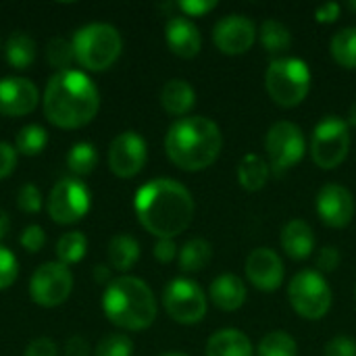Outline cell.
<instances>
[{
  "mask_svg": "<svg viewBox=\"0 0 356 356\" xmlns=\"http://www.w3.org/2000/svg\"><path fill=\"white\" fill-rule=\"evenodd\" d=\"M100 108V94L94 81L77 69L54 73L44 88V117L60 129H79L94 121Z\"/></svg>",
  "mask_w": 356,
  "mask_h": 356,
  "instance_id": "cell-2",
  "label": "cell"
},
{
  "mask_svg": "<svg viewBox=\"0 0 356 356\" xmlns=\"http://www.w3.org/2000/svg\"><path fill=\"white\" fill-rule=\"evenodd\" d=\"M177 8L184 13V17H204L217 8V2L215 0H181L177 2Z\"/></svg>",
  "mask_w": 356,
  "mask_h": 356,
  "instance_id": "cell-40",
  "label": "cell"
},
{
  "mask_svg": "<svg viewBox=\"0 0 356 356\" xmlns=\"http://www.w3.org/2000/svg\"><path fill=\"white\" fill-rule=\"evenodd\" d=\"M177 259H179V269L184 273H198L211 263L213 246L202 238H194V240H190V242H186L181 246Z\"/></svg>",
  "mask_w": 356,
  "mask_h": 356,
  "instance_id": "cell-26",
  "label": "cell"
},
{
  "mask_svg": "<svg viewBox=\"0 0 356 356\" xmlns=\"http://www.w3.org/2000/svg\"><path fill=\"white\" fill-rule=\"evenodd\" d=\"M161 356H188V355H184V353H165V355H161Z\"/></svg>",
  "mask_w": 356,
  "mask_h": 356,
  "instance_id": "cell-50",
  "label": "cell"
},
{
  "mask_svg": "<svg viewBox=\"0 0 356 356\" xmlns=\"http://www.w3.org/2000/svg\"><path fill=\"white\" fill-rule=\"evenodd\" d=\"M257 356H298V344L288 332L275 330L261 338Z\"/></svg>",
  "mask_w": 356,
  "mask_h": 356,
  "instance_id": "cell-30",
  "label": "cell"
},
{
  "mask_svg": "<svg viewBox=\"0 0 356 356\" xmlns=\"http://www.w3.org/2000/svg\"><path fill=\"white\" fill-rule=\"evenodd\" d=\"M134 355V342L125 334H111L98 342L94 348V356H131Z\"/></svg>",
  "mask_w": 356,
  "mask_h": 356,
  "instance_id": "cell-34",
  "label": "cell"
},
{
  "mask_svg": "<svg viewBox=\"0 0 356 356\" xmlns=\"http://www.w3.org/2000/svg\"><path fill=\"white\" fill-rule=\"evenodd\" d=\"M348 8H350L353 13H356V0H350V2H348Z\"/></svg>",
  "mask_w": 356,
  "mask_h": 356,
  "instance_id": "cell-49",
  "label": "cell"
},
{
  "mask_svg": "<svg viewBox=\"0 0 356 356\" xmlns=\"http://www.w3.org/2000/svg\"><path fill=\"white\" fill-rule=\"evenodd\" d=\"M17 167V150L8 142H0V179L8 177Z\"/></svg>",
  "mask_w": 356,
  "mask_h": 356,
  "instance_id": "cell-42",
  "label": "cell"
},
{
  "mask_svg": "<svg viewBox=\"0 0 356 356\" xmlns=\"http://www.w3.org/2000/svg\"><path fill=\"white\" fill-rule=\"evenodd\" d=\"M8 229H10V219H8V215L0 209V240L6 238Z\"/></svg>",
  "mask_w": 356,
  "mask_h": 356,
  "instance_id": "cell-47",
  "label": "cell"
},
{
  "mask_svg": "<svg viewBox=\"0 0 356 356\" xmlns=\"http://www.w3.org/2000/svg\"><path fill=\"white\" fill-rule=\"evenodd\" d=\"M146 159L148 146L138 131H123L108 144V169L121 179L136 177L144 169Z\"/></svg>",
  "mask_w": 356,
  "mask_h": 356,
  "instance_id": "cell-13",
  "label": "cell"
},
{
  "mask_svg": "<svg viewBox=\"0 0 356 356\" xmlns=\"http://www.w3.org/2000/svg\"><path fill=\"white\" fill-rule=\"evenodd\" d=\"M165 40L169 50L179 58H194L202 48V35L196 23L188 17H171L165 25Z\"/></svg>",
  "mask_w": 356,
  "mask_h": 356,
  "instance_id": "cell-18",
  "label": "cell"
},
{
  "mask_svg": "<svg viewBox=\"0 0 356 356\" xmlns=\"http://www.w3.org/2000/svg\"><path fill=\"white\" fill-rule=\"evenodd\" d=\"M75 60L88 71H106L117 63L123 50L121 33L111 23H88L71 40Z\"/></svg>",
  "mask_w": 356,
  "mask_h": 356,
  "instance_id": "cell-5",
  "label": "cell"
},
{
  "mask_svg": "<svg viewBox=\"0 0 356 356\" xmlns=\"http://www.w3.org/2000/svg\"><path fill=\"white\" fill-rule=\"evenodd\" d=\"M4 56L13 69H19V71L29 69L31 63L35 60V42L25 31H15L6 40Z\"/></svg>",
  "mask_w": 356,
  "mask_h": 356,
  "instance_id": "cell-25",
  "label": "cell"
},
{
  "mask_svg": "<svg viewBox=\"0 0 356 356\" xmlns=\"http://www.w3.org/2000/svg\"><path fill=\"white\" fill-rule=\"evenodd\" d=\"M140 225L161 238L184 234L194 219V198L190 190L171 177H156L144 184L134 198Z\"/></svg>",
  "mask_w": 356,
  "mask_h": 356,
  "instance_id": "cell-1",
  "label": "cell"
},
{
  "mask_svg": "<svg viewBox=\"0 0 356 356\" xmlns=\"http://www.w3.org/2000/svg\"><path fill=\"white\" fill-rule=\"evenodd\" d=\"M334 60L344 69H356V27L340 29L330 44Z\"/></svg>",
  "mask_w": 356,
  "mask_h": 356,
  "instance_id": "cell-28",
  "label": "cell"
},
{
  "mask_svg": "<svg viewBox=\"0 0 356 356\" xmlns=\"http://www.w3.org/2000/svg\"><path fill=\"white\" fill-rule=\"evenodd\" d=\"M356 204L348 188L342 184H325L317 194V215L319 219L334 229L350 225L355 217Z\"/></svg>",
  "mask_w": 356,
  "mask_h": 356,
  "instance_id": "cell-15",
  "label": "cell"
},
{
  "mask_svg": "<svg viewBox=\"0 0 356 356\" xmlns=\"http://www.w3.org/2000/svg\"><path fill=\"white\" fill-rule=\"evenodd\" d=\"M102 311L113 325L125 332H142L154 323L159 307L154 292L144 280L121 275L106 286Z\"/></svg>",
  "mask_w": 356,
  "mask_h": 356,
  "instance_id": "cell-4",
  "label": "cell"
},
{
  "mask_svg": "<svg viewBox=\"0 0 356 356\" xmlns=\"http://www.w3.org/2000/svg\"><path fill=\"white\" fill-rule=\"evenodd\" d=\"M280 242H282V248L284 252L294 259V261H305L313 254L315 250V234H313V227L302 221V219H292L284 225L282 229V236H280Z\"/></svg>",
  "mask_w": 356,
  "mask_h": 356,
  "instance_id": "cell-20",
  "label": "cell"
},
{
  "mask_svg": "<svg viewBox=\"0 0 356 356\" xmlns=\"http://www.w3.org/2000/svg\"><path fill=\"white\" fill-rule=\"evenodd\" d=\"M90 190L75 177H65L54 184L48 196V215L58 225H73L90 211Z\"/></svg>",
  "mask_w": 356,
  "mask_h": 356,
  "instance_id": "cell-12",
  "label": "cell"
},
{
  "mask_svg": "<svg viewBox=\"0 0 356 356\" xmlns=\"http://www.w3.org/2000/svg\"><path fill=\"white\" fill-rule=\"evenodd\" d=\"M73 292V273L67 265L52 261L40 265L29 280V296L38 307L54 309Z\"/></svg>",
  "mask_w": 356,
  "mask_h": 356,
  "instance_id": "cell-11",
  "label": "cell"
},
{
  "mask_svg": "<svg viewBox=\"0 0 356 356\" xmlns=\"http://www.w3.org/2000/svg\"><path fill=\"white\" fill-rule=\"evenodd\" d=\"M46 60L50 67L58 71H67L71 69V65L75 63V52H73V44L71 40L65 38H52L46 44Z\"/></svg>",
  "mask_w": 356,
  "mask_h": 356,
  "instance_id": "cell-33",
  "label": "cell"
},
{
  "mask_svg": "<svg viewBox=\"0 0 356 356\" xmlns=\"http://www.w3.org/2000/svg\"><path fill=\"white\" fill-rule=\"evenodd\" d=\"M340 10H342V6L338 2H325L315 10V19L319 23H336L340 17Z\"/></svg>",
  "mask_w": 356,
  "mask_h": 356,
  "instance_id": "cell-44",
  "label": "cell"
},
{
  "mask_svg": "<svg viewBox=\"0 0 356 356\" xmlns=\"http://www.w3.org/2000/svg\"><path fill=\"white\" fill-rule=\"evenodd\" d=\"M23 356H58V346L50 338H38L29 342Z\"/></svg>",
  "mask_w": 356,
  "mask_h": 356,
  "instance_id": "cell-43",
  "label": "cell"
},
{
  "mask_svg": "<svg viewBox=\"0 0 356 356\" xmlns=\"http://www.w3.org/2000/svg\"><path fill=\"white\" fill-rule=\"evenodd\" d=\"M21 246L27 250V252H40L46 244V234L40 225H27L23 232H21V238H19Z\"/></svg>",
  "mask_w": 356,
  "mask_h": 356,
  "instance_id": "cell-37",
  "label": "cell"
},
{
  "mask_svg": "<svg viewBox=\"0 0 356 356\" xmlns=\"http://www.w3.org/2000/svg\"><path fill=\"white\" fill-rule=\"evenodd\" d=\"M56 259L63 265H75L79 263L88 252V238L81 232H67L56 242Z\"/></svg>",
  "mask_w": 356,
  "mask_h": 356,
  "instance_id": "cell-29",
  "label": "cell"
},
{
  "mask_svg": "<svg viewBox=\"0 0 356 356\" xmlns=\"http://www.w3.org/2000/svg\"><path fill=\"white\" fill-rule=\"evenodd\" d=\"M42 204H44V198H42V192L38 186L33 184H25L19 194H17V207L27 213V215H35L42 211Z\"/></svg>",
  "mask_w": 356,
  "mask_h": 356,
  "instance_id": "cell-36",
  "label": "cell"
},
{
  "mask_svg": "<svg viewBox=\"0 0 356 356\" xmlns=\"http://www.w3.org/2000/svg\"><path fill=\"white\" fill-rule=\"evenodd\" d=\"M90 350L92 348H90L88 340L81 336H73L65 344V355L67 356H90Z\"/></svg>",
  "mask_w": 356,
  "mask_h": 356,
  "instance_id": "cell-45",
  "label": "cell"
},
{
  "mask_svg": "<svg viewBox=\"0 0 356 356\" xmlns=\"http://www.w3.org/2000/svg\"><path fill=\"white\" fill-rule=\"evenodd\" d=\"M207 356H254L250 338L234 327L215 332L207 342Z\"/></svg>",
  "mask_w": 356,
  "mask_h": 356,
  "instance_id": "cell-21",
  "label": "cell"
},
{
  "mask_svg": "<svg viewBox=\"0 0 356 356\" xmlns=\"http://www.w3.org/2000/svg\"><path fill=\"white\" fill-rule=\"evenodd\" d=\"M46 144H48V131L38 123H29L19 129L15 140V150L21 152L23 156H35L46 148Z\"/></svg>",
  "mask_w": 356,
  "mask_h": 356,
  "instance_id": "cell-32",
  "label": "cell"
},
{
  "mask_svg": "<svg viewBox=\"0 0 356 356\" xmlns=\"http://www.w3.org/2000/svg\"><path fill=\"white\" fill-rule=\"evenodd\" d=\"M246 286L244 282L234 275V273H223V275H217L209 288V298L213 300V305L225 313H234L238 309L244 307L246 302Z\"/></svg>",
  "mask_w": 356,
  "mask_h": 356,
  "instance_id": "cell-19",
  "label": "cell"
},
{
  "mask_svg": "<svg viewBox=\"0 0 356 356\" xmlns=\"http://www.w3.org/2000/svg\"><path fill=\"white\" fill-rule=\"evenodd\" d=\"M152 254H154V259H156L159 263L167 265V263H171V261L179 254V250H177L175 240H171V238H161V240H156Z\"/></svg>",
  "mask_w": 356,
  "mask_h": 356,
  "instance_id": "cell-41",
  "label": "cell"
},
{
  "mask_svg": "<svg viewBox=\"0 0 356 356\" xmlns=\"http://www.w3.org/2000/svg\"><path fill=\"white\" fill-rule=\"evenodd\" d=\"M161 104L169 115L184 119L196 104V92L186 79H169L161 90Z\"/></svg>",
  "mask_w": 356,
  "mask_h": 356,
  "instance_id": "cell-22",
  "label": "cell"
},
{
  "mask_svg": "<svg viewBox=\"0 0 356 356\" xmlns=\"http://www.w3.org/2000/svg\"><path fill=\"white\" fill-rule=\"evenodd\" d=\"M213 42L223 54H244L257 42V25L246 15H227L213 27Z\"/></svg>",
  "mask_w": 356,
  "mask_h": 356,
  "instance_id": "cell-14",
  "label": "cell"
},
{
  "mask_svg": "<svg viewBox=\"0 0 356 356\" xmlns=\"http://www.w3.org/2000/svg\"><path fill=\"white\" fill-rule=\"evenodd\" d=\"M163 307L175 323L196 325L204 319L209 302L204 290L194 280L175 277L163 290Z\"/></svg>",
  "mask_w": 356,
  "mask_h": 356,
  "instance_id": "cell-9",
  "label": "cell"
},
{
  "mask_svg": "<svg viewBox=\"0 0 356 356\" xmlns=\"http://www.w3.org/2000/svg\"><path fill=\"white\" fill-rule=\"evenodd\" d=\"M265 88L277 106L294 108L309 96L311 69L298 56L273 58L265 73Z\"/></svg>",
  "mask_w": 356,
  "mask_h": 356,
  "instance_id": "cell-6",
  "label": "cell"
},
{
  "mask_svg": "<svg viewBox=\"0 0 356 356\" xmlns=\"http://www.w3.org/2000/svg\"><path fill=\"white\" fill-rule=\"evenodd\" d=\"M246 277L261 292H275L286 280V267L280 254L267 246L254 248L246 259Z\"/></svg>",
  "mask_w": 356,
  "mask_h": 356,
  "instance_id": "cell-16",
  "label": "cell"
},
{
  "mask_svg": "<svg viewBox=\"0 0 356 356\" xmlns=\"http://www.w3.org/2000/svg\"><path fill=\"white\" fill-rule=\"evenodd\" d=\"M288 298L296 315L309 321H319L330 313L334 294L319 271L305 269L292 277L288 286Z\"/></svg>",
  "mask_w": 356,
  "mask_h": 356,
  "instance_id": "cell-7",
  "label": "cell"
},
{
  "mask_svg": "<svg viewBox=\"0 0 356 356\" xmlns=\"http://www.w3.org/2000/svg\"><path fill=\"white\" fill-rule=\"evenodd\" d=\"M269 175H271L269 163L254 152L244 154V159L238 165V181L246 192L263 190L269 181Z\"/></svg>",
  "mask_w": 356,
  "mask_h": 356,
  "instance_id": "cell-24",
  "label": "cell"
},
{
  "mask_svg": "<svg viewBox=\"0 0 356 356\" xmlns=\"http://www.w3.org/2000/svg\"><path fill=\"white\" fill-rule=\"evenodd\" d=\"M267 163L273 173H286L296 167L307 152L302 129L292 121H277L269 127L265 138Z\"/></svg>",
  "mask_w": 356,
  "mask_h": 356,
  "instance_id": "cell-10",
  "label": "cell"
},
{
  "mask_svg": "<svg viewBox=\"0 0 356 356\" xmlns=\"http://www.w3.org/2000/svg\"><path fill=\"white\" fill-rule=\"evenodd\" d=\"M342 263V254L336 246H323L317 254V269L319 273H332L340 267Z\"/></svg>",
  "mask_w": 356,
  "mask_h": 356,
  "instance_id": "cell-39",
  "label": "cell"
},
{
  "mask_svg": "<svg viewBox=\"0 0 356 356\" xmlns=\"http://www.w3.org/2000/svg\"><path fill=\"white\" fill-rule=\"evenodd\" d=\"M259 40H261L263 48L271 54H282L292 46L290 29L282 21H275V19L263 21V25L259 29Z\"/></svg>",
  "mask_w": 356,
  "mask_h": 356,
  "instance_id": "cell-27",
  "label": "cell"
},
{
  "mask_svg": "<svg viewBox=\"0 0 356 356\" xmlns=\"http://www.w3.org/2000/svg\"><path fill=\"white\" fill-rule=\"evenodd\" d=\"M323 356H356V340L350 336H336L327 342Z\"/></svg>",
  "mask_w": 356,
  "mask_h": 356,
  "instance_id": "cell-38",
  "label": "cell"
},
{
  "mask_svg": "<svg viewBox=\"0 0 356 356\" xmlns=\"http://www.w3.org/2000/svg\"><path fill=\"white\" fill-rule=\"evenodd\" d=\"M223 148L219 125L202 115L177 119L165 136V152L181 171H202L211 167Z\"/></svg>",
  "mask_w": 356,
  "mask_h": 356,
  "instance_id": "cell-3",
  "label": "cell"
},
{
  "mask_svg": "<svg viewBox=\"0 0 356 356\" xmlns=\"http://www.w3.org/2000/svg\"><path fill=\"white\" fill-rule=\"evenodd\" d=\"M106 257H108V267L115 271H129L134 269V265L140 259V244L134 236L127 234H117L108 240V248H106Z\"/></svg>",
  "mask_w": 356,
  "mask_h": 356,
  "instance_id": "cell-23",
  "label": "cell"
},
{
  "mask_svg": "<svg viewBox=\"0 0 356 356\" xmlns=\"http://www.w3.org/2000/svg\"><path fill=\"white\" fill-rule=\"evenodd\" d=\"M19 277V263L17 257L0 244V290L10 288Z\"/></svg>",
  "mask_w": 356,
  "mask_h": 356,
  "instance_id": "cell-35",
  "label": "cell"
},
{
  "mask_svg": "<svg viewBox=\"0 0 356 356\" xmlns=\"http://www.w3.org/2000/svg\"><path fill=\"white\" fill-rule=\"evenodd\" d=\"M40 102L35 83L27 77H2L0 79V115L25 117Z\"/></svg>",
  "mask_w": 356,
  "mask_h": 356,
  "instance_id": "cell-17",
  "label": "cell"
},
{
  "mask_svg": "<svg viewBox=\"0 0 356 356\" xmlns=\"http://www.w3.org/2000/svg\"><path fill=\"white\" fill-rule=\"evenodd\" d=\"M350 152V125L348 121L330 115L321 119L311 138V156L317 167L330 171L340 167Z\"/></svg>",
  "mask_w": 356,
  "mask_h": 356,
  "instance_id": "cell-8",
  "label": "cell"
},
{
  "mask_svg": "<svg viewBox=\"0 0 356 356\" xmlns=\"http://www.w3.org/2000/svg\"><path fill=\"white\" fill-rule=\"evenodd\" d=\"M98 165V152L94 148V144L90 142H77L71 146L69 154H67V167L71 173L83 177L90 175Z\"/></svg>",
  "mask_w": 356,
  "mask_h": 356,
  "instance_id": "cell-31",
  "label": "cell"
},
{
  "mask_svg": "<svg viewBox=\"0 0 356 356\" xmlns=\"http://www.w3.org/2000/svg\"><path fill=\"white\" fill-rule=\"evenodd\" d=\"M111 275H113V269L108 265H96L94 267V280H96V284H106L108 286L113 282Z\"/></svg>",
  "mask_w": 356,
  "mask_h": 356,
  "instance_id": "cell-46",
  "label": "cell"
},
{
  "mask_svg": "<svg viewBox=\"0 0 356 356\" xmlns=\"http://www.w3.org/2000/svg\"><path fill=\"white\" fill-rule=\"evenodd\" d=\"M348 125H353V127H356V100H355V102H353L350 111H348Z\"/></svg>",
  "mask_w": 356,
  "mask_h": 356,
  "instance_id": "cell-48",
  "label": "cell"
}]
</instances>
